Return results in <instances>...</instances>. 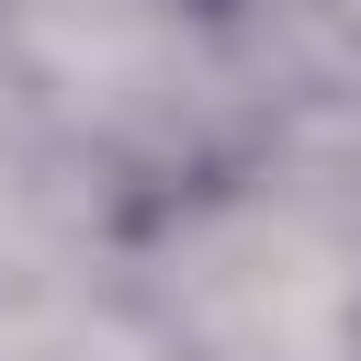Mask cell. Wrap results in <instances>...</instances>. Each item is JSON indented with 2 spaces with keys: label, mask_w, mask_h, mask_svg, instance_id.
I'll return each instance as SVG.
<instances>
[{
  "label": "cell",
  "mask_w": 361,
  "mask_h": 361,
  "mask_svg": "<svg viewBox=\"0 0 361 361\" xmlns=\"http://www.w3.org/2000/svg\"><path fill=\"white\" fill-rule=\"evenodd\" d=\"M192 11H248V0H192Z\"/></svg>",
  "instance_id": "6da1fadb"
}]
</instances>
